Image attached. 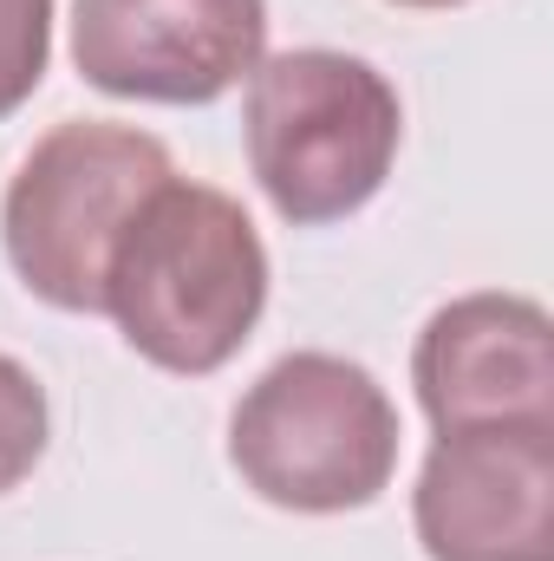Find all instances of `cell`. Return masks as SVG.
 Listing matches in <instances>:
<instances>
[{
    "label": "cell",
    "mask_w": 554,
    "mask_h": 561,
    "mask_svg": "<svg viewBox=\"0 0 554 561\" xmlns=\"http://www.w3.org/2000/svg\"><path fill=\"white\" fill-rule=\"evenodd\" d=\"M268 307V249L249 209L209 183L170 176L150 190L112 268H105V313L163 373L203 379L222 373Z\"/></svg>",
    "instance_id": "6da1fadb"
},
{
    "label": "cell",
    "mask_w": 554,
    "mask_h": 561,
    "mask_svg": "<svg viewBox=\"0 0 554 561\" xmlns=\"http://www.w3.org/2000/svg\"><path fill=\"white\" fill-rule=\"evenodd\" d=\"M53 66V0H0V118H13Z\"/></svg>",
    "instance_id": "9c48e42d"
},
{
    "label": "cell",
    "mask_w": 554,
    "mask_h": 561,
    "mask_svg": "<svg viewBox=\"0 0 554 561\" xmlns=\"http://www.w3.org/2000/svg\"><path fill=\"white\" fill-rule=\"evenodd\" d=\"M242 138L249 170L280 222L320 229L346 222L385 190L405 138V105L372 59L293 46L249 72Z\"/></svg>",
    "instance_id": "7a4b0ae2"
},
{
    "label": "cell",
    "mask_w": 554,
    "mask_h": 561,
    "mask_svg": "<svg viewBox=\"0 0 554 561\" xmlns=\"http://www.w3.org/2000/svg\"><path fill=\"white\" fill-rule=\"evenodd\" d=\"M417 405L437 431L554 424V327L529 294H463L437 307L412 353Z\"/></svg>",
    "instance_id": "52a82bcc"
},
{
    "label": "cell",
    "mask_w": 554,
    "mask_h": 561,
    "mask_svg": "<svg viewBox=\"0 0 554 561\" xmlns=\"http://www.w3.org/2000/svg\"><path fill=\"white\" fill-rule=\"evenodd\" d=\"M229 463L262 503L293 516L366 510L399 470V412L366 366L339 353H287L242 392Z\"/></svg>",
    "instance_id": "277c9868"
},
{
    "label": "cell",
    "mask_w": 554,
    "mask_h": 561,
    "mask_svg": "<svg viewBox=\"0 0 554 561\" xmlns=\"http://www.w3.org/2000/svg\"><path fill=\"white\" fill-rule=\"evenodd\" d=\"M412 523L430 561H554V424L443 431L417 470Z\"/></svg>",
    "instance_id": "8992f818"
},
{
    "label": "cell",
    "mask_w": 554,
    "mask_h": 561,
    "mask_svg": "<svg viewBox=\"0 0 554 561\" xmlns=\"http://www.w3.org/2000/svg\"><path fill=\"white\" fill-rule=\"evenodd\" d=\"M46 431L53 419H46L39 379L13 353H0V496L33 477V463L46 457Z\"/></svg>",
    "instance_id": "ba28073f"
},
{
    "label": "cell",
    "mask_w": 554,
    "mask_h": 561,
    "mask_svg": "<svg viewBox=\"0 0 554 561\" xmlns=\"http://www.w3.org/2000/svg\"><path fill=\"white\" fill-rule=\"evenodd\" d=\"M170 176V150L138 125H53L20 157L0 203V242L13 275L59 313H105V268L131 216Z\"/></svg>",
    "instance_id": "3957f363"
},
{
    "label": "cell",
    "mask_w": 554,
    "mask_h": 561,
    "mask_svg": "<svg viewBox=\"0 0 554 561\" xmlns=\"http://www.w3.org/2000/svg\"><path fill=\"white\" fill-rule=\"evenodd\" d=\"M268 53V0H72L85 85L143 105H216Z\"/></svg>",
    "instance_id": "5b68a950"
},
{
    "label": "cell",
    "mask_w": 554,
    "mask_h": 561,
    "mask_svg": "<svg viewBox=\"0 0 554 561\" xmlns=\"http://www.w3.org/2000/svg\"><path fill=\"white\" fill-rule=\"evenodd\" d=\"M392 7H463V0H392Z\"/></svg>",
    "instance_id": "30bf717a"
}]
</instances>
